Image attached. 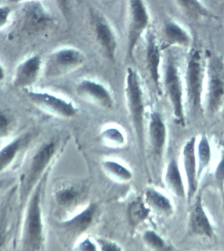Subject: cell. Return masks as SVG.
Masks as SVG:
<instances>
[{"mask_svg":"<svg viewBox=\"0 0 224 251\" xmlns=\"http://www.w3.org/2000/svg\"><path fill=\"white\" fill-rule=\"evenodd\" d=\"M124 99L132 129L135 133L138 148L144 152L146 129V93L142 77L137 70L128 67L124 85Z\"/></svg>","mask_w":224,"mask_h":251,"instance_id":"obj_1","label":"cell"},{"mask_svg":"<svg viewBox=\"0 0 224 251\" xmlns=\"http://www.w3.org/2000/svg\"><path fill=\"white\" fill-rule=\"evenodd\" d=\"M46 174L42 177L27 201L21 237V250L38 251L44 245L45 231L42 194Z\"/></svg>","mask_w":224,"mask_h":251,"instance_id":"obj_2","label":"cell"},{"mask_svg":"<svg viewBox=\"0 0 224 251\" xmlns=\"http://www.w3.org/2000/svg\"><path fill=\"white\" fill-rule=\"evenodd\" d=\"M206 79V55L191 49L186 57L184 75L186 102L194 114L202 112Z\"/></svg>","mask_w":224,"mask_h":251,"instance_id":"obj_3","label":"cell"},{"mask_svg":"<svg viewBox=\"0 0 224 251\" xmlns=\"http://www.w3.org/2000/svg\"><path fill=\"white\" fill-rule=\"evenodd\" d=\"M161 85L162 90L165 91L172 106L175 122L184 126L186 124V95L184 75H182L178 58L172 52H169L163 61Z\"/></svg>","mask_w":224,"mask_h":251,"instance_id":"obj_4","label":"cell"},{"mask_svg":"<svg viewBox=\"0 0 224 251\" xmlns=\"http://www.w3.org/2000/svg\"><path fill=\"white\" fill-rule=\"evenodd\" d=\"M57 145L55 141L50 140L43 143L34 153L25 172L21 177L19 183V201L22 206L28 201L31 193L39 181L46 173L55 156Z\"/></svg>","mask_w":224,"mask_h":251,"instance_id":"obj_5","label":"cell"},{"mask_svg":"<svg viewBox=\"0 0 224 251\" xmlns=\"http://www.w3.org/2000/svg\"><path fill=\"white\" fill-rule=\"evenodd\" d=\"M85 61L86 56L79 49L60 47L50 52L44 60L42 75L49 79L58 78L79 69Z\"/></svg>","mask_w":224,"mask_h":251,"instance_id":"obj_6","label":"cell"},{"mask_svg":"<svg viewBox=\"0 0 224 251\" xmlns=\"http://www.w3.org/2000/svg\"><path fill=\"white\" fill-rule=\"evenodd\" d=\"M151 16L145 0H128L125 59H133L138 44L149 30Z\"/></svg>","mask_w":224,"mask_h":251,"instance_id":"obj_7","label":"cell"},{"mask_svg":"<svg viewBox=\"0 0 224 251\" xmlns=\"http://www.w3.org/2000/svg\"><path fill=\"white\" fill-rule=\"evenodd\" d=\"M17 21L19 32L35 36L50 30L53 26L54 18L42 0H33L22 3Z\"/></svg>","mask_w":224,"mask_h":251,"instance_id":"obj_8","label":"cell"},{"mask_svg":"<svg viewBox=\"0 0 224 251\" xmlns=\"http://www.w3.org/2000/svg\"><path fill=\"white\" fill-rule=\"evenodd\" d=\"M204 102L210 114H215L224 103V65L216 56L206 55Z\"/></svg>","mask_w":224,"mask_h":251,"instance_id":"obj_9","label":"cell"},{"mask_svg":"<svg viewBox=\"0 0 224 251\" xmlns=\"http://www.w3.org/2000/svg\"><path fill=\"white\" fill-rule=\"evenodd\" d=\"M24 92L35 106L58 118H74L78 112V108L73 101L51 91L32 88Z\"/></svg>","mask_w":224,"mask_h":251,"instance_id":"obj_10","label":"cell"},{"mask_svg":"<svg viewBox=\"0 0 224 251\" xmlns=\"http://www.w3.org/2000/svg\"><path fill=\"white\" fill-rule=\"evenodd\" d=\"M91 25L97 46L105 57L111 62L116 61L118 55V34L110 21L99 11L91 14Z\"/></svg>","mask_w":224,"mask_h":251,"instance_id":"obj_11","label":"cell"},{"mask_svg":"<svg viewBox=\"0 0 224 251\" xmlns=\"http://www.w3.org/2000/svg\"><path fill=\"white\" fill-rule=\"evenodd\" d=\"M77 96L107 110L114 108V93L106 83L93 77H83L75 83Z\"/></svg>","mask_w":224,"mask_h":251,"instance_id":"obj_12","label":"cell"},{"mask_svg":"<svg viewBox=\"0 0 224 251\" xmlns=\"http://www.w3.org/2000/svg\"><path fill=\"white\" fill-rule=\"evenodd\" d=\"M44 60L38 54L26 56L15 67L12 78L13 86L20 90L32 89L42 76Z\"/></svg>","mask_w":224,"mask_h":251,"instance_id":"obj_13","label":"cell"},{"mask_svg":"<svg viewBox=\"0 0 224 251\" xmlns=\"http://www.w3.org/2000/svg\"><path fill=\"white\" fill-rule=\"evenodd\" d=\"M145 62L147 73L157 91L162 90L163 56L162 46L159 44L156 34L149 29L145 34Z\"/></svg>","mask_w":224,"mask_h":251,"instance_id":"obj_14","label":"cell"},{"mask_svg":"<svg viewBox=\"0 0 224 251\" xmlns=\"http://www.w3.org/2000/svg\"><path fill=\"white\" fill-rule=\"evenodd\" d=\"M86 187L83 184L68 183L62 185L54 194L56 205L64 211L76 207L86 196Z\"/></svg>","mask_w":224,"mask_h":251,"instance_id":"obj_15","label":"cell"},{"mask_svg":"<svg viewBox=\"0 0 224 251\" xmlns=\"http://www.w3.org/2000/svg\"><path fill=\"white\" fill-rule=\"evenodd\" d=\"M165 48L190 49L192 47L193 38L190 32L180 23L173 19H169L163 27Z\"/></svg>","mask_w":224,"mask_h":251,"instance_id":"obj_16","label":"cell"},{"mask_svg":"<svg viewBox=\"0 0 224 251\" xmlns=\"http://www.w3.org/2000/svg\"><path fill=\"white\" fill-rule=\"evenodd\" d=\"M148 133L153 153L161 157L166 145L167 128L163 115L158 111H153L149 115Z\"/></svg>","mask_w":224,"mask_h":251,"instance_id":"obj_17","label":"cell"},{"mask_svg":"<svg viewBox=\"0 0 224 251\" xmlns=\"http://www.w3.org/2000/svg\"><path fill=\"white\" fill-rule=\"evenodd\" d=\"M195 145H196V138L193 137L185 145L182 153L183 163H184L185 173H186L187 181H188L189 201H190L194 196L198 187Z\"/></svg>","mask_w":224,"mask_h":251,"instance_id":"obj_18","label":"cell"},{"mask_svg":"<svg viewBox=\"0 0 224 251\" xmlns=\"http://www.w3.org/2000/svg\"><path fill=\"white\" fill-rule=\"evenodd\" d=\"M30 135L19 136L0 149V174L14 163L21 151L30 141Z\"/></svg>","mask_w":224,"mask_h":251,"instance_id":"obj_19","label":"cell"},{"mask_svg":"<svg viewBox=\"0 0 224 251\" xmlns=\"http://www.w3.org/2000/svg\"><path fill=\"white\" fill-rule=\"evenodd\" d=\"M97 207L95 204H90L81 213L74 216L72 219L62 223L66 230L74 234H80L84 232L92 225L94 220Z\"/></svg>","mask_w":224,"mask_h":251,"instance_id":"obj_20","label":"cell"},{"mask_svg":"<svg viewBox=\"0 0 224 251\" xmlns=\"http://www.w3.org/2000/svg\"><path fill=\"white\" fill-rule=\"evenodd\" d=\"M190 226L192 231L197 234L211 237L212 228L207 216L204 213L201 198L198 196L190 216Z\"/></svg>","mask_w":224,"mask_h":251,"instance_id":"obj_21","label":"cell"},{"mask_svg":"<svg viewBox=\"0 0 224 251\" xmlns=\"http://www.w3.org/2000/svg\"><path fill=\"white\" fill-rule=\"evenodd\" d=\"M165 181L169 190L177 197L186 198L184 185L178 163L174 158L171 159L167 165Z\"/></svg>","mask_w":224,"mask_h":251,"instance_id":"obj_22","label":"cell"},{"mask_svg":"<svg viewBox=\"0 0 224 251\" xmlns=\"http://www.w3.org/2000/svg\"><path fill=\"white\" fill-rule=\"evenodd\" d=\"M184 15L193 20L213 18L214 15L201 0H174Z\"/></svg>","mask_w":224,"mask_h":251,"instance_id":"obj_23","label":"cell"},{"mask_svg":"<svg viewBox=\"0 0 224 251\" xmlns=\"http://www.w3.org/2000/svg\"><path fill=\"white\" fill-rule=\"evenodd\" d=\"M145 200L149 207L152 208L159 213L165 215H170L173 213V207L170 200L155 188L147 190L145 194Z\"/></svg>","mask_w":224,"mask_h":251,"instance_id":"obj_24","label":"cell"},{"mask_svg":"<svg viewBox=\"0 0 224 251\" xmlns=\"http://www.w3.org/2000/svg\"><path fill=\"white\" fill-rule=\"evenodd\" d=\"M103 167L106 173L118 180L128 181L131 180V171L124 165L113 160H106L103 162Z\"/></svg>","mask_w":224,"mask_h":251,"instance_id":"obj_25","label":"cell"},{"mask_svg":"<svg viewBox=\"0 0 224 251\" xmlns=\"http://www.w3.org/2000/svg\"><path fill=\"white\" fill-rule=\"evenodd\" d=\"M15 126V119L12 113L5 108H0V140L6 139L13 133Z\"/></svg>","mask_w":224,"mask_h":251,"instance_id":"obj_26","label":"cell"},{"mask_svg":"<svg viewBox=\"0 0 224 251\" xmlns=\"http://www.w3.org/2000/svg\"><path fill=\"white\" fill-rule=\"evenodd\" d=\"M101 138L107 145L111 147H120L125 142L124 132L115 126L106 128L101 134Z\"/></svg>","mask_w":224,"mask_h":251,"instance_id":"obj_27","label":"cell"},{"mask_svg":"<svg viewBox=\"0 0 224 251\" xmlns=\"http://www.w3.org/2000/svg\"><path fill=\"white\" fill-rule=\"evenodd\" d=\"M149 213V208H148L143 202H134L129 208V216L132 223L139 224L147 219Z\"/></svg>","mask_w":224,"mask_h":251,"instance_id":"obj_28","label":"cell"},{"mask_svg":"<svg viewBox=\"0 0 224 251\" xmlns=\"http://www.w3.org/2000/svg\"><path fill=\"white\" fill-rule=\"evenodd\" d=\"M198 155L199 159V173L206 167L210 162V149L208 139L205 136H202L198 146Z\"/></svg>","mask_w":224,"mask_h":251,"instance_id":"obj_29","label":"cell"},{"mask_svg":"<svg viewBox=\"0 0 224 251\" xmlns=\"http://www.w3.org/2000/svg\"><path fill=\"white\" fill-rule=\"evenodd\" d=\"M144 239L149 247L156 250H161L166 247L162 237L153 230H147L144 235Z\"/></svg>","mask_w":224,"mask_h":251,"instance_id":"obj_30","label":"cell"},{"mask_svg":"<svg viewBox=\"0 0 224 251\" xmlns=\"http://www.w3.org/2000/svg\"><path fill=\"white\" fill-rule=\"evenodd\" d=\"M13 11L8 5H0V31L4 30L10 25Z\"/></svg>","mask_w":224,"mask_h":251,"instance_id":"obj_31","label":"cell"},{"mask_svg":"<svg viewBox=\"0 0 224 251\" xmlns=\"http://www.w3.org/2000/svg\"><path fill=\"white\" fill-rule=\"evenodd\" d=\"M5 214L0 217V250L4 247L7 238V221Z\"/></svg>","mask_w":224,"mask_h":251,"instance_id":"obj_32","label":"cell"},{"mask_svg":"<svg viewBox=\"0 0 224 251\" xmlns=\"http://www.w3.org/2000/svg\"><path fill=\"white\" fill-rule=\"evenodd\" d=\"M97 243L100 247L102 251H122V249L116 243L112 241L106 240V239H99L97 240Z\"/></svg>","mask_w":224,"mask_h":251,"instance_id":"obj_33","label":"cell"},{"mask_svg":"<svg viewBox=\"0 0 224 251\" xmlns=\"http://www.w3.org/2000/svg\"><path fill=\"white\" fill-rule=\"evenodd\" d=\"M62 15L66 19L70 15V0H54Z\"/></svg>","mask_w":224,"mask_h":251,"instance_id":"obj_34","label":"cell"},{"mask_svg":"<svg viewBox=\"0 0 224 251\" xmlns=\"http://www.w3.org/2000/svg\"><path fill=\"white\" fill-rule=\"evenodd\" d=\"M79 250L80 251H96L97 246L90 239L87 238L79 243Z\"/></svg>","mask_w":224,"mask_h":251,"instance_id":"obj_35","label":"cell"},{"mask_svg":"<svg viewBox=\"0 0 224 251\" xmlns=\"http://www.w3.org/2000/svg\"><path fill=\"white\" fill-rule=\"evenodd\" d=\"M216 178L220 182H223L224 181V155L222 157L221 161L218 164L216 171Z\"/></svg>","mask_w":224,"mask_h":251,"instance_id":"obj_36","label":"cell"},{"mask_svg":"<svg viewBox=\"0 0 224 251\" xmlns=\"http://www.w3.org/2000/svg\"><path fill=\"white\" fill-rule=\"evenodd\" d=\"M6 78V71L4 66L0 61V85H2Z\"/></svg>","mask_w":224,"mask_h":251,"instance_id":"obj_37","label":"cell"},{"mask_svg":"<svg viewBox=\"0 0 224 251\" xmlns=\"http://www.w3.org/2000/svg\"><path fill=\"white\" fill-rule=\"evenodd\" d=\"M33 1V0H8L9 3H15V4H22L23 3L27 2V1Z\"/></svg>","mask_w":224,"mask_h":251,"instance_id":"obj_38","label":"cell"},{"mask_svg":"<svg viewBox=\"0 0 224 251\" xmlns=\"http://www.w3.org/2000/svg\"><path fill=\"white\" fill-rule=\"evenodd\" d=\"M5 183V179H0V192L2 190L3 186H4Z\"/></svg>","mask_w":224,"mask_h":251,"instance_id":"obj_39","label":"cell"},{"mask_svg":"<svg viewBox=\"0 0 224 251\" xmlns=\"http://www.w3.org/2000/svg\"><path fill=\"white\" fill-rule=\"evenodd\" d=\"M218 1H219L220 2L224 3V0H218Z\"/></svg>","mask_w":224,"mask_h":251,"instance_id":"obj_40","label":"cell"},{"mask_svg":"<svg viewBox=\"0 0 224 251\" xmlns=\"http://www.w3.org/2000/svg\"><path fill=\"white\" fill-rule=\"evenodd\" d=\"M223 205H224V194L223 196Z\"/></svg>","mask_w":224,"mask_h":251,"instance_id":"obj_41","label":"cell"},{"mask_svg":"<svg viewBox=\"0 0 224 251\" xmlns=\"http://www.w3.org/2000/svg\"><path fill=\"white\" fill-rule=\"evenodd\" d=\"M223 117H224V116Z\"/></svg>","mask_w":224,"mask_h":251,"instance_id":"obj_42","label":"cell"}]
</instances>
